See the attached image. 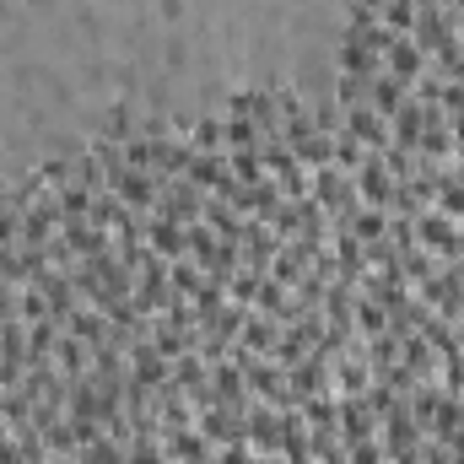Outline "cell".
Segmentation results:
<instances>
[{"mask_svg":"<svg viewBox=\"0 0 464 464\" xmlns=\"http://www.w3.org/2000/svg\"><path fill=\"white\" fill-rule=\"evenodd\" d=\"M109 195H119L135 217H151L157 211V195H162V173H140V168H109Z\"/></svg>","mask_w":464,"mask_h":464,"instance_id":"1","label":"cell"},{"mask_svg":"<svg viewBox=\"0 0 464 464\" xmlns=\"http://www.w3.org/2000/svg\"><path fill=\"white\" fill-rule=\"evenodd\" d=\"M308 195H314V200L330 211V222H335V217H351V211L362 206V200H356V184H351V173H341L335 162L308 173Z\"/></svg>","mask_w":464,"mask_h":464,"instance_id":"2","label":"cell"},{"mask_svg":"<svg viewBox=\"0 0 464 464\" xmlns=\"http://www.w3.org/2000/svg\"><path fill=\"white\" fill-rule=\"evenodd\" d=\"M351 184H356V200H362V206H372V211H394V200H400V184L389 179V168H383V157H378V151H367V157H362V168L351 173Z\"/></svg>","mask_w":464,"mask_h":464,"instance_id":"3","label":"cell"},{"mask_svg":"<svg viewBox=\"0 0 464 464\" xmlns=\"http://www.w3.org/2000/svg\"><path fill=\"white\" fill-rule=\"evenodd\" d=\"M286 389H292L297 405L314 400V394H330V389H335V356H324V351L314 346L297 367H286Z\"/></svg>","mask_w":464,"mask_h":464,"instance_id":"4","label":"cell"},{"mask_svg":"<svg viewBox=\"0 0 464 464\" xmlns=\"http://www.w3.org/2000/svg\"><path fill=\"white\" fill-rule=\"evenodd\" d=\"M200 206H206V189H195L189 179H162L157 217H168V222H179V227H195V222H200Z\"/></svg>","mask_w":464,"mask_h":464,"instance_id":"5","label":"cell"},{"mask_svg":"<svg viewBox=\"0 0 464 464\" xmlns=\"http://www.w3.org/2000/svg\"><path fill=\"white\" fill-rule=\"evenodd\" d=\"M416 243L432 248V254L449 265V259L464 248V227L454 222V217H443V211H421V217H416Z\"/></svg>","mask_w":464,"mask_h":464,"instance_id":"6","label":"cell"},{"mask_svg":"<svg viewBox=\"0 0 464 464\" xmlns=\"http://www.w3.org/2000/svg\"><path fill=\"white\" fill-rule=\"evenodd\" d=\"M248 449L259 459H281V411L265 405V400L248 405Z\"/></svg>","mask_w":464,"mask_h":464,"instance_id":"7","label":"cell"},{"mask_svg":"<svg viewBox=\"0 0 464 464\" xmlns=\"http://www.w3.org/2000/svg\"><path fill=\"white\" fill-rule=\"evenodd\" d=\"M276 248H281L276 232L265 227V222H248V227H243V243H237V270H259V276H270Z\"/></svg>","mask_w":464,"mask_h":464,"instance_id":"8","label":"cell"},{"mask_svg":"<svg viewBox=\"0 0 464 464\" xmlns=\"http://www.w3.org/2000/svg\"><path fill=\"white\" fill-rule=\"evenodd\" d=\"M378 438V411L367 405V394H341V443H367Z\"/></svg>","mask_w":464,"mask_h":464,"instance_id":"9","label":"cell"},{"mask_svg":"<svg viewBox=\"0 0 464 464\" xmlns=\"http://www.w3.org/2000/svg\"><path fill=\"white\" fill-rule=\"evenodd\" d=\"M341 130H346V135H356L367 151H383V146H389V119L372 114L367 103H356V109H341Z\"/></svg>","mask_w":464,"mask_h":464,"instance_id":"10","label":"cell"},{"mask_svg":"<svg viewBox=\"0 0 464 464\" xmlns=\"http://www.w3.org/2000/svg\"><path fill=\"white\" fill-rule=\"evenodd\" d=\"M146 248H151V254H162V259L173 265V259H184V254H189V227H179V222H168V217H157V211H151V217H146Z\"/></svg>","mask_w":464,"mask_h":464,"instance_id":"11","label":"cell"},{"mask_svg":"<svg viewBox=\"0 0 464 464\" xmlns=\"http://www.w3.org/2000/svg\"><path fill=\"white\" fill-rule=\"evenodd\" d=\"M400 367H405L416 383H438V378H443V356L427 346L421 335H405V346H400Z\"/></svg>","mask_w":464,"mask_h":464,"instance_id":"12","label":"cell"},{"mask_svg":"<svg viewBox=\"0 0 464 464\" xmlns=\"http://www.w3.org/2000/svg\"><path fill=\"white\" fill-rule=\"evenodd\" d=\"M200 227H211L222 243H243V227H248V217H237L222 195H206V206H200Z\"/></svg>","mask_w":464,"mask_h":464,"instance_id":"13","label":"cell"},{"mask_svg":"<svg viewBox=\"0 0 464 464\" xmlns=\"http://www.w3.org/2000/svg\"><path fill=\"white\" fill-rule=\"evenodd\" d=\"M383 71H389L394 82H405V87H411V82H416V76L427 71V54H421V49H416L411 38H394V44L383 49Z\"/></svg>","mask_w":464,"mask_h":464,"instance_id":"14","label":"cell"},{"mask_svg":"<svg viewBox=\"0 0 464 464\" xmlns=\"http://www.w3.org/2000/svg\"><path fill=\"white\" fill-rule=\"evenodd\" d=\"M54 367H60L71 383H82V378L92 372V346H82L71 330H60V341H54Z\"/></svg>","mask_w":464,"mask_h":464,"instance_id":"15","label":"cell"},{"mask_svg":"<svg viewBox=\"0 0 464 464\" xmlns=\"http://www.w3.org/2000/svg\"><path fill=\"white\" fill-rule=\"evenodd\" d=\"M405 103H411V87H405V82H394L389 71H383V76H372V87H367V109H372V114L394 119Z\"/></svg>","mask_w":464,"mask_h":464,"instance_id":"16","label":"cell"},{"mask_svg":"<svg viewBox=\"0 0 464 464\" xmlns=\"http://www.w3.org/2000/svg\"><path fill=\"white\" fill-rule=\"evenodd\" d=\"M195 189H206V195H217L222 184H227V157L222 151H195L189 157V173H184Z\"/></svg>","mask_w":464,"mask_h":464,"instance_id":"17","label":"cell"},{"mask_svg":"<svg viewBox=\"0 0 464 464\" xmlns=\"http://www.w3.org/2000/svg\"><path fill=\"white\" fill-rule=\"evenodd\" d=\"M421 124H427V103H405L400 114L389 119V146H405V151H416L421 146Z\"/></svg>","mask_w":464,"mask_h":464,"instance_id":"18","label":"cell"},{"mask_svg":"<svg viewBox=\"0 0 464 464\" xmlns=\"http://www.w3.org/2000/svg\"><path fill=\"white\" fill-rule=\"evenodd\" d=\"M276 341H281V324H276V319H265V314H248V324H243L237 346L254 351V356H276Z\"/></svg>","mask_w":464,"mask_h":464,"instance_id":"19","label":"cell"},{"mask_svg":"<svg viewBox=\"0 0 464 464\" xmlns=\"http://www.w3.org/2000/svg\"><path fill=\"white\" fill-rule=\"evenodd\" d=\"M65 330H71V335H76L82 346H103V341H109V319H103V314H98L92 303H82V308H76V314L65 319Z\"/></svg>","mask_w":464,"mask_h":464,"instance_id":"20","label":"cell"},{"mask_svg":"<svg viewBox=\"0 0 464 464\" xmlns=\"http://www.w3.org/2000/svg\"><path fill=\"white\" fill-rule=\"evenodd\" d=\"M351 324H356V335H362V341H372V335H383V330H389V308H383V303H372L367 292H356Z\"/></svg>","mask_w":464,"mask_h":464,"instance_id":"21","label":"cell"},{"mask_svg":"<svg viewBox=\"0 0 464 464\" xmlns=\"http://www.w3.org/2000/svg\"><path fill=\"white\" fill-rule=\"evenodd\" d=\"M259 135H265V130H259V124H254V119H237V114H227L222 119V151H259Z\"/></svg>","mask_w":464,"mask_h":464,"instance_id":"22","label":"cell"},{"mask_svg":"<svg viewBox=\"0 0 464 464\" xmlns=\"http://www.w3.org/2000/svg\"><path fill=\"white\" fill-rule=\"evenodd\" d=\"M76 464H130V443H114L103 432V438H92V443L76 449Z\"/></svg>","mask_w":464,"mask_h":464,"instance_id":"23","label":"cell"},{"mask_svg":"<svg viewBox=\"0 0 464 464\" xmlns=\"http://www.w3.org/2000/svg\"><path fill=\"white\" fill-rule=\"evenodd\" d=\"M438 265H443V259H438L432 248H421V243L400 254V270H405V286H411V292H416V286H421V281H427V276H432Z\"/></svg>","mask_w":464,"mask_h":464,"instance_id":"24","label":"cell"},{"mask_svg":"<svg viewBox=\"0 0 464 464\" xmlns=\"http://www.w3.org/2000/svg\"><path fill=\"white\" fill-rule=\"evenodd\" d=\"M227 173L243 184V189H254V184H265V179H270L259 151H232V157H227Z\"/></svg>","mask_w":464,"mask_h":464,"instance_id":"25","label":"cell"},{"mask_svg":"<svg viewBox=\"0 0 464 464\" xmlns=\"http://www.w3.org/2000/svg\"><path fill=\"white\" fill-rule=\"evenodd\" d=\"M416 11H421L416 0H383V16H378V22H383L394 38H411V27H416Z\"/></svg>","mask_w":464,"mask_h":464,"instance_id":"26","label":"cell"},{"mask_svg":"<svg viewBox=\"0 0 464 464\" xmlns=\"http://www.w3.org/2000/svg\"><path fill=\"white\" fill-rule=\"evenodd\" d=\"M168 281H173V292H179V297H195V292H200V281H206V270L184 254V259H173V265H168Z\"/></svg>","mask_w":464,"mask_h":464,"instance_id":"27","label":"cell"},{"mask_svg":"<svg viewBox=\"0 0 464 464\" xmlns=\"http://www.w3.org/2000/svg\"><path fill=\"white\" fill-rule=\"evenodd\" d=\"M351 232H356L362 243H372V237H389V211H372V206H356V211H351Z\"/></svg>","mask_w":464,"mask_h":464,"instance_id":"28","label":"cell"},{"mask_svg":"<svg viewBox=\"0 0 464 464\" xmlns=\"http://www.w3.org/2000/svg\"><path fill=\"white\" fill-rule=\"evenodd\" d=\"M222 303H227V286H222V281H211V276H206V281H200V292L189 297V308H195V319H200V324H206Z\"/></svg>","mask_w":464,"mask_h":464,"instance_id":"29","label":"cell"},{"mask_svg":"<svg viewBox=\"0 0 464 464\" xmlns=\"http://www.w3.org/2000/svg\"><path fill=\"white\" fill-rule=\"evenodd\" d=\"M259 286H265V276H259V270H237V276L227 281V303H237V308H254Z\"/></svg>","mask_w":464,"mask_h":464,"instance_id":"30","label":"cell"},{"mask_svg":"<svg viewBox=\"0 0 464 464\" xmlns=\"http://www.w3.org/2000/svg\"><path fill=\"white\" fill-rule=\"evenodd\" d=\"M217 248H222V237H217V232H211V227H200V222L189 227V259H195L200 270H206V265L217 259Z\"/></svg>","mask_w":464,"mask_h":464,"instance_id":"31","label":"cell"},{"mask_svg":"<svg viewBox=\"0 0 464 464\" xmlns=\"http://www.w3.org/2000/svg\"><path fill=\"white\" fill-rule=\"evenodd\" d=\"M362 259H367V270H400V248H394L389 237L362 243Z\"/></svg>","mask_w":464,"mask_h":464,"instance_id":"32","label":"cell"},{"mask_svg":"<svg viewBox=\"0 0 464 464\" xmlns=\"http://www.w3.org/2000/svg\"><path fill=\"white\" fill-rule=\"evenodd\" d=\"M16 319H22V324H38V319H49V297H44L38 286H22V292H16Z\"/></svg>","mask_w":464,"mask_h":464,"instance_id":"33","label":"cell"},{"mask_svg":"<svg viewBox=\"0 0 464 464\" xmlns=\"http://www.w3.org/2000/svg\"><path fill=\"white\" fill-rule=\"evenodd\" d=\"M438 383H443L449 394H459V400H464V351H459V356H449V362H443V378H438Z\"/></svg>","mask_w":464,"mask_h":464,"instance_id":"34","label":"cell"},{"mask_svg":"<svg viewBox=\"0 0 464 464\" xmlns=\"http://www.w3.org/2000/svg\"><path fill=\"white\" fill-rule=\"evenodd\" d=\"M438 109L454 119V114H464V82H443V98H438Z\"/></svg>","mask_w":464,"mask_h":464,"instance_id":"35","label":"cell"},{"mask_svg":"<svg viewBox=\"0 0 464 464\" xmlns=\"http://www.w3.org/2000/svg\"><path fill=\"white\" fill-rule=\"evenodd\" d=\"M351 464H389V459H383V443H378V438L351 443Z\"/></svg>","mask_w":464,"mask_h":464,"instance_id":"36","label":"cell"},{"mask_svg":"<svg viewBox=\"0 0 464 464\" xmlns=\"http://www.w3.org/2000/svg\"><path fill=\"white\" fill-rule=\"evenodd\" d=\"M5 319H16V286L11 281H0V324Z\"/></svg>","mask_w":464,"mask_h":464,"instance_id":"37","label":"cell"},{"mask_svg":"<svg viewBox=\"0 0 464 464\" xmlns=\"http://www.w3.org/2000/svg\"><path fill=\"white\" fill-rule=\"evenodd\" d=\"M421 464H454V454H449L438 438H427V449H421Z\"/></svg>","mask_w":464,"mask_h":464,"instance_id":"38","label":"cell"},{"mask_svg":"<svg viewBox=\"0 0 464 464\" xmlns=\"http://www.w3.org/2000/svg\"><path fill=\"white\" fill-rule=\"evenodd\" d=\"M443 5H454V11H459V16H464V0H443Z\"/></svg>","mask_w":464,"mask_h":464,"instance_id":"39","label":"cell"},{"mask_svg":"<svg viewBox=\"0 0 464 464\" xmlns=\"http://www.w3.org/2000/svg\"><path fill=\"white\" fill-rule=\"evenodd\" d=\"M44 464H76V459H44Z\"/></svg>","mask_w":464,"mask_h":464,"instance_id":"40","label":"cell"},{"mask_svg":"<svg viewBox=\"0 0 464 464\" xmlns=\"http://www.w3.org/2000/svg\"><path fill=\"white\" fill-rule=\"evenodd\" d=\"M270 464H281V459H270Z\"/></svg>","mask_w":464,"mask_h":464,"instance_id":"41","label":"cell"},{"mask_svg":"<svg viewBox=\"0 0 464 464\" xmlns=\"http://www.w3.org/2000/svg\"><path fill=\"white\" fill-rule=\"evenodd\" d=\"M459 227H464V222H459Z\"/></svg>","mask_w":464,"mask_h":464,"instance_id":"42","label":"cell"}]
</instances>
